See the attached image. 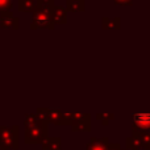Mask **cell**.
Returning <instances> with one entry per match:
<instances>
[{
	"label": "cell",
	"instance_id": "15",
	"mask_svg": "<svg viewBox=\"0 0 150 150\" xmlns=\"http://www.w3.org/2000/svg\"><path fill=\"white\" fill-rule=\"evenodd\" d=\"M133 134L138 136L142 149L150 150V130H148V132H142V133H133Z\"/></svg>",
	"mask_w": 150,
	"mask_h": 150
},
{
	"label": "cell",
	"instance_id": "10",
	"mask_svg": "<svg viewBox=\"0 0 150 150\" xmlns=\"http://www.w3.org/2000/svg\"><path fill=\"white\" fill-rule=\"evenodd\" d=\"M108 144H109L108 137H101V138L91 137L86 150H107L108 149Z\"/></svg>",
	"mask_w": 150,
	"mask_h": 150
},
{
	"label": "cell",
	"instance_id": "19",
	"mask_svg": "<svg viewBox=\"0 0 150 150\" xmlns=\"http://www.w3.org/2000/svg\"><path fill=\"white\" fill-rule=\"evenodd\" d=\"M117 5H132L136 0H112Z\"/></svg>",
	"mask_w": 150,
	"mask_h": 150
},
{
	"label": "cell",
	"instance_id": "12",
	"mask_svg": "<svg viewBox=\"0 0 150 150\" xmlns=\"http://www.w3.org/2000/svg\"><path fill=\"white\" fill-rule=\"evenodd\" d=\"M66 11L69 12H84L86 1L84 0H66Z\"/></svg>",
	"mask_w": 150,
	"mask_h": 150
},
{
	"label": "cell",
	"instance_id": "1",
	"mask_svg": "<svg viewBox=\"0 0 150 150\" xmlns=\"http://www.w3.org/2000/svg\"><path fill=\"white\" fill-rule=\"evenodd\" d=\"M0 146L5 150H17L20 148V128L18 125H0Z\"/></svg>",
	"mask_w": 150,
	"mask_h": 150
},
{
	"label": "cell",
	"instance_id": "9",
	"mask_svg": "<svg viewBox=\"0 0 150 150\" xmlns=\"http://www.w3.org/2000/svg\"><path fill=\"white\" fill-rule=\"evenodd\" d=\"M44 112H45V120H46L47 124H54V125L61 124L63 112L59 108H46V107H44Z\"/></svg>",
	"mask_w": 150,
	"mask_h": 150
},
{
	"label": "cell",
	"instance_id": "8",
	"mask_svg": "<svg viewBox=\"0 0 150 150\" xmlns=\"http://www.w3.org/2000/svg\"><path fill=\"white\" fill-rule=\"evenodd\" d=\"M50 15L54 25H63L67 23V11L63 5H54Z\"/></svg>",
	"mask_w": 150,
	"mask_h": 150
},
{
	"label": "cell",
	"instance_id": "13",
	"mask_svg": "<svg viewBox=\"0 0 150 150\" xmlns=\"http://www.w3.org/2000/svg\"><path fill=\"white\" fill-rule=\"evenodd\" d=\"M44 150H61V137H47L42 142Z\"/></svg>",
	"mask_w": 150,
	"mask_h": 150
},
{
	"label": "cell",
	"instance_id": "16",
	"mask_svg": "<svg viewBox=\"0 0 150 150\" xmlns=\"http://www.w3.org/2000/svg\"><path fill=\"white\" fill-rule=\"evenodd\" d=\"M96 119H98L99 121H101V124H103L104 127H107V125L109 124V121L115 119V115L113 113H98L96 115Z\"/></svg>",
	"mask_w": 150,
	"mask_h": 150
},
{
	"label": "cell",
	"instance_id": "20",
	"mask_svg": "<svg viewBox=\"0 0 150 150\" xmlns=\"http://www.w3.org/2000/svg\"><path fill=\"white\" fill-rule=\"evenodd\" d=\"M107 150H121V146L117 142H109L108 144V149Z\"/></svg>",
	"mask_w": 150,
	"mask_h": 150
},
{
	"label": "cell",
	"instance_id": "5",
	"mask_svg": "<svg viewBox=\"0 0 150 150\" xmlns=\"http://www.w3.org/2000/svg\"><path fill=\"white\" fill-rule=\"evenodd\" d=\"M73 132H90L91 130V116L88 113H76L75 120L70 125Z\"/></svg>",
	"mask_w": 150,
	"mask_h": 150
},
{
	"label": "cell",
	"instance_id": "4",
	"mask_svg": "<svg viewBox=\"0 0 150 150\" xmlns=\"http://www.w3.org/2000/svg\"><path fill=\"white\" fill-rule=\"evenodd\" d=\"M132 133H142L150 130V113H137L132 119Z\"/></svg>",
	"mask_w": 150,
	"mask_h": 150
},
{
	"label": "cell",
	"instance_id": "3",
	"mask_svg": "<svg viewBox=\"0 0 150 150\" xmlns=\"http://www.w3.org/2000/svg\"><path fill=\"white\" fill-rule=\"evenodd\" d=\"M52 12H47L45 9H38L32 13V21H30V29L37 30V29H49L54 30L55 25L52 21Z\"/></svg>",
	"mask_w": 150,
	"mask_h": 150
},
{
	"label": "cell",
	"instance_id": "14",
	"mask_svg": "<svg viewBox=\"0 0 150 150\" xmlns=\"http://www.w3.org/2000/svg\"><path fill=\"white\" fill-rule=\"evenodd\" d=\"M125 145H127L128 150H140L142 149V146H141V142H140V138H138L137 134H133L130 137H127L125 138Z\"/></svg>",
	"mask_w": 150,
	"mask_h": 150
},
{
	"label": "cell",
	"instance_id": "11",
	"mask_svg": "<svg viewBox=\"0 0 150 150\" xmlns=\"http://www.w3.org/2000/svg\"><path fill=\"white\" fill-rule=\"evenodd\" d=\"M120 24L121 20L120 17H115V18H109V17H103L101 18V28L104 30H119L120 29Z\"/></svg>",
	"mask_w": 150,
	"mask_h": 150
},
{
	"label": "cell",
	"instance_id": "18",
	"mask_svg": "<svg viewBox=\"0 0 150 150\" xmlns=\"http://www.w3.org/2000/svg\"><path fill=\"white\" fill-rule=\"evenodd\" d=\"M12 11V0H0V13Z\"/></svg>",
	"mask_w": 150,
	"mask_h": 150
},
{
	"label": "cell",
	"instance_id": "21",
	"mask_svg": "<svg viewBox=\"0 0 150 150\" xmlns=\"http://www.w3.org/2000/svg\"><path fill=\"white\" fill-rule=\"evenodd\" d=\"M0 150H5V149H3V148H1V146H0Z\"/></svg>",
	"mask_w": 150,
	"mask_h": 150
},
{
	"label": "cell",
	"instance_id": "22",
	"mask_svg": "<svg viewBox=\"0 0 150 150\" xmlns=\"http://www.w3.org/2000/svg\"><path fill=\"white\" fill-rule=\"evenodd\" d=\"M121 150H128V149H121Z\"/></svg>",
	"mask_w": 150,
	"mask_h": 150
},
{
	"label": "cell",
	"instance_id": "23",
	"mask_svg": "<svg viewBox=\"0 0 150 150\" xmlns=\"http://www.w3.org/2000/svg\"><path fill=\"white\" fill-rule=\"evenodd\" d=\"M84 1H86V0H84Z\"/></svg>",
	"mask_w": 150,
	"mask_h": 150
},
{
	"label": "cell",
	"instance_id": "7",
	"mask_svg": "<svg viewBox=\"0 0 150 150\" xmlns=\"http://www.w3.org/2000/svg\"><path fill=\"white\" fill-rule=\"evenodd\" d=\"M17 8L20 12L33 13L42 8V0H18Z\"/></svg>",
	"mask_w": 150,
	"mask_h": 150
},
{
	"label": "cell",
	"instance_id": "17",
	"mask_svg": "<svg viewBox=\"0 0 150 150\" xmlns=\"http://www.w3.org/2000/svg\"><path fill=\"white\" fill-rule=\"evenodd\" d=\"M75 116H76V113H63L59 125H71L75 120Z\"/></svg>",
	"mask_w": 150,
	"mask_h": 150
},
{
	"label": "cell",
	"instance_id": "6",
	"mask_svg": "<svg viewBox=\"0 0 150 150\" xmlns=\"http://www.w3.org/2000/svg\"><path fill=\"white\" fill-rule=\"evenodd\" d=\"M0 26L8 30H17L20 29V18L16 17L11 12H1L0 13Z\"/></svg>",
	"mask_w": 150,
	"mask_h": 150
},
{
	"label": "cell",
	"instance_id": "2",
	"mask_svg": "<svg viewBox=\"0 0 150 150\" xmlns=\"http://www.w3.org/2000/svg\"><path fill=\"white\" fill-rule=\"evenodd\" d=\"M49 137V124L46 121H40L37 124L25 128L24 141L25 144H42Z\"/></svg>",
	"mask_w": 150,
	"mask_h": 150
}]
</instances>
